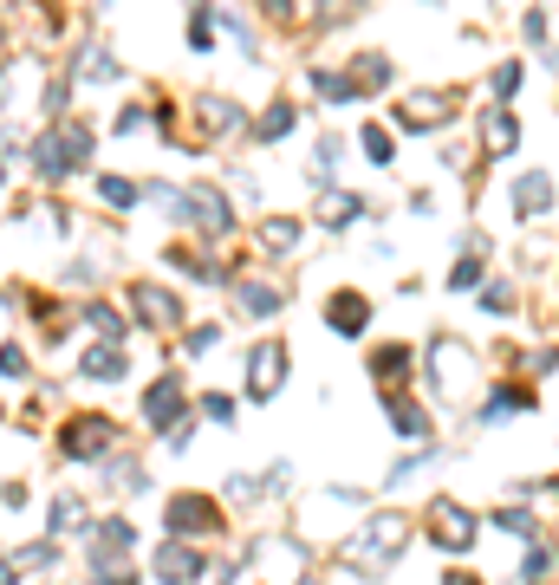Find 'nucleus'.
I'll use <instances>...</instances> for the list:
<instances>
[{
  "instance_id": "nucleus-1",
  "label": "nucleus",
  "mask_w": 559,
  "mask_h": 585,
  "mask_svg": "<svg viewBox=\"0 0 559 585\" xmlns=\"http://www.w3.org/2000/svg\"><path fill=\"white\" fill-rule=\"evenodd\" d=\"M404 547H410V514H365V527L339 547V560L352 567V573H365V580H378V573H391L397 560H404Z\"/></svg>"
},
{
  "instance_id": "nucleus-2",
  "label": "nucleus",
  "mask_w": 559,
  "mask_h": 585,
  "mask_svg": "<svg viewBox=\"0 0 559 585\" xmlns=\"http://www.w3.org/2000/svg\"><path fill=\"white\" fill-rule=\"evenodd\" d=\"M117 436H124V423L111 417V410H72L65 423H59V456L65 462H111L117 456Z\"/></svg>"
},
{
  "instance_id": "nucleus-3",
  "label": "nucleus",
  "mask_w": 559,
  "mask_h": 585,
  "mask_svg": "<svg viewBox=\"0 0 559 585\" xmlns=\"http://www.w3.org/2000/svg\"><path fill=\"white\" fill-rule=\"evenodd\" d=\"M163 534H169V541H215V534H228L221 495H208V488H176V495L163 501Z\"/></svg>"
},
{
  "instance_id": "nucleus-4",
  "label": "nucleus",
  "mask_w": 559,
  "mask_h": 585,
  "mask_svg": "<svg viewBox=\"0 0 559 585\" xmlns=\"http://www.w3.org/2000/svg\"><path fill=\"white\" fill-rule=\"evenodd\" d=\"M124 300H130V326L163 332V339H169V332H189V306H182L176 287H163V280H130Z\"/></svg>"
},
{
  "instance_id": "nucleus-5",
  "label": "nucleus",
  "mask_w": 559,
  "mask_h": 585,
  "mask_svg": "<svg viewBox=\"0 0 559 585\" xmlns=\"http://www.w3.org/2000/svg\"><path fill=\"white\" fill-rule=\"evenodd\" d=\"M137 417H143V430L169 436V430H182V423L195 417V397H189V384H182L176 371H163V378H150V384H143V404H137Z\"/></svg>"
},
{
  "instance_id": "nucleus-6",
  "label": "nucleus",
  "mask_w": 559,
  "mask_h": 585,
  "mask_svg": "<svg viewBox=\"0 0 559 585\" xmlns=\"http://www.w3.org/2000/svg\"><path fill=\"white\" fill-rule=\"evenodd\" d=\"M423 534H430V547H443V554H469L475 534H482V514L462 508L456 495H436V501L423 508Z\"/></svg>"
},
{
  "instance_id": "nucleus-7",
  "label": "nucleus",
  "mask_w": 559,
  "mask_h": 585,
  "mask_svg": "<svg viewBox=\"0 0 559 585\" xmlns=\"http://www.w3.org/2000/svg\"><path fill=\"white\" fill-rule=\"evenodd\" d=\"M423 378H430V391L443 397V404H456L462 391H469V378H475V352L462 345V339H430V365H423Z\"/></svg>"
},
{
  "instance_id": "nucleus-8",
  "label": "nucleus",
  "mask_w": 559,
  "mask_h": 585,
  "mask_svg": "<svg viewBox=\"0 0 559 585\" xmlns=\"http://www.w3.org/2000/svg\"><path fill=\"white\" fill-rule=\"evenodd\" d=\"M287 378H293L287 339H261V345L247 352V397H254V404H274V397L287 391Z\"/></svg>"
},
{
  "instance_id": "nucleus-9",
  "label": "nucleus",
  "mask_w": 559,
  "mask_h": 585,
  "mask_svg": "<svg viewBox=\"0 0 559 585\" xmlns=\"http://www.w3.org/2000/svg\"><path fill=\"white\" fill-rule=\"evenodd\" d=\"M528 410H541V391H534L528 378H495V384L482 391V404H475V423H482V430H501V423H514V417H528Z\"/></svg>"
},
{
  "instance_id": "nucleus-10",
  "label": "nucleus",
  "mask_w": 559,
  "mask_h": 585,
  "mask_svg": "<svg viewBox=\"0 0 559 585\" xmlns=\"http://www.w3.org/2000/svg\"><path fill=\"white\" fill-rule=\"evenodd\" d=\"M319 319H326L332 339H365V332H371V293H358V287H332L326 306H319Z\"/></svg>"
},
{
  "instance_id": "nucleus-11",
  "label": "nucleus",
  "mask_w": 559,
  "mask_h": 585,
  "mask_svg": "<svg viewBox=\"0 0 559 585\" xmlns=\"http://www.w3.org/2000/svg\"><path fill=\"white\" fill-rule=\"evenodd\" d=\"M365 371H371V384H378L384 397H397V391H410V378H417V352L397 345V339H384V345H371Z\"/></svg>"
},
{
  "instance_id": "nucleus-12",
  "label": "nucleus",
  "mask_w": 559,
  "mask_h": 585,
  "mask_svg": "<svg viewBox=\"0 0 559 585\" xmlns=\"http://www.w3.org/2000/svg\"><path fill=\"white\" fill-rule=\"evenodd\" d=\"M150 567H156V585H208V567H215V560H202L195 541H163Z\"/></svg>"
},
{
  "instance_id": "nucleus-13",
  "label": "nucleus",
  "mask_w": 559,
  "mask_h": 585,
  "mask_svg": "<svg viewBox=\"0 0 559 585\" xmlns=\"http://www.w3.org/2000/svg\"><path fill=\"white\" fill-rule=\"evenodd\" d=\"M137 547V521L130 514H98L85 527V560H130Z\"/></svg>"
},
{
  "instance_id": "nucleus-14",
  "label": "nucleus",
  "mask_w": 559,
  "mask_h": 585,
  "mask_svg": "<svg viewBox=\"0 0 559 585\" xmlns=\"http://www.w3.org/2000/svg\"><path fill=\"white\" fill-rule=\"evenodd\" d=\"M72 371H78L85 384H124V378H130V345H104V339H98V345L78 352Z\"/></svg>"
},
{
  "instance_id": "nucleus-15",
  "label": "nucleus",
  "mask_w": 559,
  "mask_h": 585,
  "mask_svg": "<svg viewBox=\"0 0 559 585\" xmlns=\"http://www.w3.org/2000/svg\"><path fill=\"white\" fill-rule=\"evenodd\" d=\"M163 267H169V274H189V280H202V287H228V280H234L215 254H202V247H189V241H169V247H163Z\"/></svg>"
},
{
  "instance_id": "nucleus-16",
  "label": "nucleus",
  "mask_w": 559,
  "mask_h": 585,
  "mask_svg": "<svg viewBox=\"0 0 559 585\" xmlns=\"http://www.w3.org/2000/svg\"><path fill=\"white\" fill-rule=\"evenodd\" d=\"M449 117H456V91H417V98L397 104V124H404V130H436V124H449Z\"/></svg>"
},
{
  "instance_id": "nucleus-17",
  "label": "nucleus",
  "mask_w": 559,
  "mask_h": 585,
  "mask_svg": "<svg viewBox=\"0 0 559 585\" xmlns=\"http://www.w3.org/2000/svg\"><path fill=\"white\" fill-rule=\"evenodd\" d=\"M384 423H391V430H397L404 443H430V436H436V417H430V410H423V404H417L410 391L384 397Z\"/></svg>"
},
{
  "instance_id": "nucleus-18",
  "label": "nucleus",
  "mask_w": 559,
  "mask_h": 585,
  "mask_svg": "<svg viewBox=\"0 0 559 585\" xmlns=\"http://www.w3.org/2000/svg\"><path fill=\"white\" fill-rule=\"evenodd\" d=\"M554 202H559V189H554V176H547V169H528V176L514 182V215H521V221L554 215Z\"/></svg>"
},
{
  "instance_id": "nucleus-19",
  "label": "nucleus",
  "mask_w": 559,
  "mask_h": 585,
  "mask_svg": "<svg viewBox=\"0 0 559 585\" xmlns=\"http://www.w3.org/2000/svg\"><path fill=\"white\" fill-rule=\"evenodd\" d=\"M228 287H234V306L247 319H274L287 306V287H274V280H228Z\"/></svg>"
},
{
  "instance_id": "nucleus-20",
  "label": "nucleus",
  "mask_w": 559,
  "mask_h": 585,
  "mask_svg": "<svg viewBox=\"0 0 559 585\" xmlns=\"http://www.w3.org/2000/svg\"><path fill=\"white\" fill-rule=\"evenodd\" d=\"M78 319H85L104 345H130V313H124V306H111V300H85Z\"/></svg>"
},
{
  "instance_id": "nucleus-21",
  "label": "nucleus",
  "mask_w": 559,
  "mask_h": 585,
  "mask_svg": "<svg viewBox=\"0 0 559 585\" xmlns=\"http://www.w3.org/2000/svg\"><path fill=\"white\" fill-rule=\"evenodd\" d=\"M85 527H91V508H85V495H52V508H46V541L85 534Z\"/></svg>"
},
{
  "instance_id": "nucleus-22",
  "label": "nucleus",
  "mask_w": 559,
  "mask_h": 585,
  "mask_svg": "<svg viewBox=\"0 0 559 585\" xmlns=\"http://www.w3.org/2000/svg\"><path fill=\"white\" fill-rule=\"evenodd\" d=\"M482 150H488V156H514V150H521V124H514L508 104H495V111L482 117Z\"/></svg>"
},
{
  "instance_id": "nucleus-23",
  "label": "nucleus",
  "mask_w": 559,
  "mask_h": 585,
  "mask_svg": "<svg viewBox=\"0 0 559 585\" xmlns=\"http://www.w3.org/2000/svg\"><path fill=\"white\" fill-rule=\"evenodd\" d=\"M7 560H13V573H20V580H46V573H52V567H59L65 554H59V541H46V534H39V541L13 547Z\"/></svg>"
},
{
  "instance_id": "nucleus-24",
  "label": "nucleus",
  "mask_w": 559,
  "mask_h": 585,
  "mask_svg": "<svg viewBox=\"0 0 559 585\" xmlns=\"http://www.w3.org/2000/svg\"><path fill=\"white\" fill-rule=\"evenodd\" d=\"M365 208H371L365 195H352V189H332V195L319 202V228H332V234H345L352 221H365Z\"/></svg>"
},
{
  "instance_id": "nucleus-25",
  "label": "nucleus",
  "mask_w": 559,
  "mask_h": 585,
  "mask_svg": "<svg viewBox=\"0 0 559 585\" xmlns=\"http://www.w3.org/2000/svg\"><path fill=\"white\" fill-rule=\"evenodd\" d=\"M104 488L130 501V495H143V488H150V469H143L137 456H111V462H104Z\"/></svg>"
},
{
  "instance_id": "nucleus-26",
  "label": "nucleus",
  "mask_w": 559,
  "mask_h": 585,
  "mask_svg": "<svg viewBox=\"0 0 559 585\" xmlns=\"http://www.w3.org/2000/svg\"><path fill=\"white\" fill-rule=\"evenodd\" d=\"M195 111H202V130H208V137H202V150H208V143H215V137H221V130H241V124H247V117H241V104H234V98H202V104H195Z\"/></svg>"
},
{
  "instance_id": "nucleus-27",
  "label": "nucleus",
  "mask_w": 559,
  "mask_h": 585,
  "mask_svg": "<svg viewBox=\"0 0 559 585\" xmlns=\"http://www.w3.org/2000/svg\"><path fill=\"white\" fill-rule=\"evenodd\" d=\"M26 163H33V176H46V182H65V176H72V163H65V150H59V130H52V137H33Z\"/></svg>"
},
{
  "instance_id": "nucleus-28",
  "label": "nucleus",
  "mask_w": 559,
  "mask_h": 585,
  "mask_svg": "<svg viewBox=\"0 0 559 585\" xmlns=\"http://www.w3.org/2000/svg\"><path fill=\"white\" fill-rule=\"evenodd\" d=\"M98 202H104L111 215H130V208L143 202V182H137V176H98Z\"/></svg>"
},
{
  "instance_id": "nucleus-29",
  "label": "nucleus",
  "mask_w": 559,
  "mask_h": 585,
  "mask_svg": "<svg viewBox=\"0 0 559 585\" xmlns=\"http://www.w3.org/2000/svg\"><path fill=\"white\" fill-rule=\"evenodd\" d=\"M488 521H495L501 534H514V541H528V547L541 541V514H534V508H521V501H508V508H495Z\"/></svg>"
},
{
  "instance_id": "nucleus-30",
  "label": "nucleus",
  "mask_w": 559,
  "mask_h": 585,
  "mask_svg": "<svg viewBox=\"0 0 559 585\" xmlns=\"http://www.w3.org/2000/svg\"><path fill=\"white\" fill-rule=\"evenodd\" d=\"M300 124V104H287V98H274L267 111H261V124H254V143H274V137H287Z\"/></svg>"
},
{
  "instance_id": "nucleus-31",
  "label": "nucleus",
  "mask_w": 559,
  "mask_h": 585,
  "mask_svg": "<svg viewBox=\"0 0 559 585\" xmlns=\"http://www.w3.org/2000/svg\"><path fill=\"white\" fill-rule=\"evenodd\" d=\"M554 573H559V547L554 541H534L528 560H521V585H547Z\"/></svg>"
},
{
  "instance_id": "nucleus-32",
  "label": "nucleus",
  "mask_w": 559,
  "mask_h": 585,
  "mask_svg": "<svg viewBox=\"0 0 559 585\" xmlns=\"http://www.w3.org/2000/svg\"><path fill=\"white\" fill-rule=\"evenodd\" d=\"M261 247H267V254H293V247H300V221H293V215H267V221H261Z\"/></svg>"
},
{
  "instance_id": "nucleus-33",
  "label": "nucleus",
  "mask_w": 559,
  "mask_h": 585,
  "mask_svg": "<svg viewBox=\"0 0 559 585\" xmlns=\"http://www.w3.org/2000/svg\"><path fill=\"white\" fill-rule=\"evenodd\" d=\"M482 280H488V254H482V247H469V254L449 267V293H475Z\"/></svg>"
},
{
  "instance_id": "nucleus-34",
  "label": "nucleus",
  "mask_w": 559,
  "mask_h": 585,
  "mask_svg": "<svg viewBox=\"0 0 559 585\" xmlns=\"http://www.w3.org/2000/svg\"><path fill=\"white\" fill-rule=\"evenodd\" d=\"M475 306H482L488 319H514V280H482V287H475Z\"/></svg>"
},
{
  "instance_id": "nucleus-35",
  "label": "nucleus",
  "mask_w": 559,
  "mask_h": 585,
  "mask_svg": "<svg viewBox=\"0 0 559 585\" xmlns=\"http://www.w3.org/2000/svg\"><path fill=\"white\" fill-rule=\"evenodd\" d=\"M85 585H143L130 560H85Z\"/></svg>"
},
{
  "instance_id": "nucleus-36",
  "label": "nucleus",
  "mask_w": 559,
  "mask_h": 585,
  "mask_svg": "<svg viewBox=\"0 0 559 585\" xmlns=\"http://www.w3.org/2000/svg\"><path fill=\"white\" fill-rule=\"evenodd\" d=\"M59 150H65L72 169H85L91 163V124H59Z\"/></svg>"
},
{
  "instance_id": "nucleus-37",
  "label": "nucleus",
  "mask_w": 559,
  "mask_h": 585,
  "mask_svg": "<svg viewBox=\"0 0 559 585\" xmlns=\"http://www.w3.org/2000/svg\"><path fill=\"white\" fill-rule=\"evenodd\" d=\"M358 143H365V156H371L378 169H391V163H397V137H391L384 124H365V137H358Z\"/></svg>"
},
{
  "instance_id": "nucleus-38",
  "label": "nucleus",
  "mask_w": 559,
  "mask_h": 585,
  "mask_svg": "<svg viewBox=\"0 0 559 585\" xmlns=\"http://www.w3.org/2000/svg\"><path fill=\"white\" fill-rule=\"evenodd\" d=\"M0 378H7V384H26V378H33V352H26L20 339L0 345Z\"/></svg>"
},
{
  "instance_id": "nucleus-39",
  "label": "nucleus",
  "mask_w": 559,
  "mask_h": 585,
  "mask_svg": "<svg viewBox=\"0 0 559 585\" xmlns=\"http://www.w3.org/2000/svg\"><path fill=\"white\" fill-rule=\"evenodd\" d=\"M313 85H319V98H326V104H352V98H358L352 72H313Z\"/></svg>"
},
{
  "instance_id": "nucleus-40",
  "label": "nucleus",
  "mask_w": 559,
  "mask_h": 585,
  "mask_svg": "<svg viewBox=\"0 0 559 585\" xmlns=\"http://www.w3.org/2000/svg\"><path fill=\"white\" fill-rule=\"evenodd\" d=\"M195 417H208V423L234 430V397H228V391H202V397H195Z\"/></svg>"
},
{
  "instance_id": "nucleus-41",
  "label": "nucleus",
  "mask_w": 559,
  "mask_h": 585,
  "mask_svg": "<svg viewBox=\"0 0 559 585\" xmlns=\"http://www.w3.org/2000/svg\"><path fill=\"white\" fill-rule=\"evenodd\" d=\"M436 456H443V449H410V456H404V462H397V469L384 475V488H404V482H417V475H423V469H430Z\"/></svg>"
},
{
  "instance_id": "nucleus-42",
  "label": "nucleus",
  "mask_w": 559,
  "mask_h": 585,
  "mask_svg": "<svg viewBox=\"0 0 559 585\" xmlns=\"http://www.w3.org/2000/svg\"><path fill=\"white\" fill-rule=\"evenodd\" d=\"M215 345H221V326H215V319H208V326H189V332H182V358H208Z\"/></svg>"
},
{
  "instance_id": "nucleus-43",
  "label": "nucleus",
  "mask_w": 559,
  "mask_h": 585,
  "mask_svg": "<svg viewBox=\"0 0 559 585\" xmlns=\"http://www.w3.org/2000/svg\"><path fill=\"white\" fill-rule=\"evenodd\" d=\"M78 78H117V59H111L104 46H85V59H78Z\"/></svg>"
},
{
  "instance_id": "nucleus-44",
  "label": "nucleus",
  "mask_w": 559,
  "mask_h": 585,
  "mask_svg": "<svg viewBox=\"0 0 559 585\" xmlns=\"http://www.w3.org/2000/svg\"><path fill=\"white\" fill-rule=\"evenodd\" d=\"M514 91H521V65L508 59V65H495V104H508Z\"/></svg>"
},
{
  "instance_id": "nucleus-45",
  "label": "nucleus",
  "mask_w": 559,
  "mask_h": 585,
  "mask_svg": "<svg viewBox=\"0 0 559 585\" xmlns=\"http://www.w3.org/2000/svg\"><path fill=\"white\" fill-rule=\"evenodd\" d=\"M117 130H143V104H117Z\"/></svg>"
},
{
  "instance_id": "nucleus-46",
  "label": "nucleus",
  "mask_w": 559,
  "mask_h": 585,
  "mask_svg": "<svg viewBox=\"0 0 559 585\" xmlns=\"http://www.w3.org/2000/svg\"><path fill=\"white\" fill-rule=\"evenodd\" d=\"M0 501H7V508H26L33 495H26V482H0Z\"/></svg>"
},
{
  "instance_id": "nucleus-47",
  "label": "nucleus",
  "mask_w": 559,
  "mask_h": 585,
  "mask_svg": "<svg viewBox=\"0 0 559 585\" xmlns=\"http://www.w3.org/2000/svg\"><path fill=\"white\" fill-rule=\"evenodd\" d=\"M436 585H488V580H482V573H469V567H449Z\"/></svg>"
},
{
  "instance_id": "nucleus-48",
  "label": "nucleus",
  "mask_w": 559,
  "mask_h": 585,
  "mask_svg": "<svg viewBox=\"0 0 559 585\" xmlns=\"http://www.w3.org/2000/svg\"><path fill=\"white\" fill-rule=\"evenodd\" d=\"M261 13H274V20H293V0H261Z\"/></svg>"
},
{
  "instance_id": "nucleus-49",
  "label": "nucleus",
  "mask_w": 559,
  "mask_h": 585,
  "mask_svg": "<svg viewBox=\"0 0 559 585\" xmlns=\"http://www.w3.org/2000/svg\"><path fill=\"white\" fill-rule=\"evenodd\" d=\"M0 585H20V573H13V560L0 554Z\"/></svg>"
},
{
  "instance_id": "nucleus-50",
  "label": "nucleus",
  "mask_w": 559,
  "mask_h": 585,
  "mask_svg": "<svg viewBox=\"0 0 559 585\" xmlns=\"http://www.w3.org/2000/svg\"><path fill=\"white\" fill-rule=\"evenodd\" d=\"M300 585H326V573H306V580H300Z\"/></svg>"
},
{
  "instance_id": "nucleus-51",
  "label": "nucleus",
  "mask_w": 559,
  "mask_h": 585,
  "mask_svg": "<svg viewBox=\"0 0 559 585\" xmlns=\"http://www.w3.org/2000/svg\"><path fill=\"white\" fill-rule=\"evenodd\" d=\"M0 189H7V169H0Z\"/></svg>"
},
{
  "instance_id": "nucleus-52",
  "label": "nucleus",
  "mask_w": 559,
  "mask_h": 585,
  "mask_svg": "<svg viewBox=\"0 0 559 585\" xmlns=\"http://www.w3.org/2000/svg\"><path fill=\"white\" fill-rule=\"evenodd\" d=\"M39 585H59V580H39Z\"/></svg>"
},
{
  "instance_id": "nucleus-53",
  "label": "nucleus",
  "mask_w": 559,
  "mask_h": 585,
  "mask_svg": "<svg viewBox=\"0 0 559 585\" xmlns=\"http://www.w3.org/2000/svg\"><path fill=\"white\" fill-rule=\"evenodd\" d=\"M0 417H7V410H0Z\"/></svg>"
}]
</instances>
